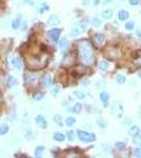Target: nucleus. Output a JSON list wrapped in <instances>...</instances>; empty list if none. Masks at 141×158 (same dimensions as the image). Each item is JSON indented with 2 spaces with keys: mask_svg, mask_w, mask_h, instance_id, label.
<instances>
[{
  "mask_svg": "<svg viewBox=\"0 0 141 158\" xmlns=\"http://www.w3.org/2000/svg\"><path fill=\"white\" fill-rule=\"evenodd\" d=\"M78 57L83 64L91 65L94 61V48L91 42L82 40L78 44Z\"/></svg>",
  "mask_w": 141,
  "mask_h": 158,
  "instance_id": "f257e3e1",
  "label": "nucleus"
},
{
  "mask_svg": "<svg viewBox=\"0 0 141 158\" xmlns=\"http://www.w3.org/2000/svg\"><path fill=\"white\" fill-rule=\"evenodd\" d=\"M86 29H87V21L81 20L77 24H75L74 28H72V30L70 32V35H71L72 37H76V36H78V35L82 34L83 32H85Z\"/></svg>",
  "mask_w": 141,
  "mask_h": 158,
  "instance_id": "f03ea898",
  "label": "nucleus"
},
{
  "mask_svg": "<svg viewBox=\"0 0 141 158\" xmlns=\"http://www.w3.org/2000/svg\"><path fill=\"white\" fill-rule=\"evenodd\" d=\"M77 135H78L79 140L82 141V142H85V143L93 142V141L96 140V136L93 133H87V132H83V131L78 130L77 131Z\"/></svg>",
  "mask_w": 141,
  "mask_h": 158,
  "instance_id": "7ed1b4c3",
  "label": "nucleus"
},
{
  "mask_svg": "<svg viewBox=\"0 0 141 158\" xmlns=\"http://www.w3.org/2000/svg\"><path fill=\"white\" fill-rule=\"evenodd\" d=\"M112 114L117 118H122L123 117V107L119 102L114 103L112 106Z\"/></svg>",
  "mask_w": 141,
  "mask_h": 158,
  "instance_id": "20e7f679",
  "label": "nucleus"
},
{
  "mask_svg": "<svg viewBox=\"0 0 141 158\" xmlns=\"http://www.w3.org/2000/svg\"><path fill=\"white\" fill-rule=\"evenodd\" d=\"M60 34H61V29H52L51 31L48 32V38H50L51 40H53L54 42L58 41Z\"/></svg>",
  "mask_w": 141,
  "mask_h": 158,
  "instance_id": "39448f33",
  "label": "nucleus"
},
{
  "mask_svg": "<svg viewBox=\"0 0 141 158\" xmlns=\"http://www.w3.org/2000/svg\"><path fill=\"white\" fill-rule=\"evenodd\" d=\"M107 57L111 60H115L118 57V51L115 48H110L107 50Z\"/></svg>",
  "mask_w": 141,
  "mask_h": 158,
  "instance_id": "423d86ee",
  "label": "nucleus"
},
{
  "mask_svg": "<svg viewBox=\"0 0 141 158\" xmlns=\"http://www.w3.org/2000/svg\"><path fill=\"white\" fill-rule=\"evenodd\" d=\"M35 121H36L37 125H39V127H42V129H46V127H48V123H46L45 118L43 116H41V115H38V116L36 117Z\"/></svg>",
  "mask_w": 141,
  "mask_h": 158,
  "instance_id": "0eeeda50",
  "label": "nucleus"
},
{
  "mask_svg": "<svg viewBox=\"0 0 141 158\" xmlns=\"http://www.w3.org/2000/svg\"><path fill=\"white\" fill-rule=\"evenodd\" d=\"M109 99H110V94L107 92H101L100 93V100L103 103V107L107 108L109 106Z\"/></svg>",
  "mask_w": 141,
  "mask_h": 158,
  "instance_id": "6e6552de",
  "label": "nucleus"
},
{
  "mask_svg": "<svg viewBox=\"0 0 141 158\" xmlns=\"http://www.w3.org/2000/svg\"><path fill=\"white\" fill-rule=\"evenodd\" d=\"M94 40L98 45H103L104 41H105V36L104 34H96L94 35Z\"/></svg>",
  "mask_w": 141,
  "mask_h": 158,
  "instance_id": "1a4fd4ad",
  "label": "nucleus"
},
{
  "mask_svg": "<svg viewBox=\"0 0 141 158\" xmlns=\"http://www.w3.org/2000/svg\"><path fill=\"white\" fill-rule=\"evenodd\" d=\"M25 77V81L28 83H34L37 81V74L36 73H28Z\"/></svg>",
  "mask_w": 141,
  "mask_h": 158,
  "instance_id": "9d476101",
  "label": "nucleus"
},
{
  "mask_svg": "<svg viewBox=\"0 0 141 158\" xmlns=\"http://www.w3.org/2000/svg\"><path fill=\"white\" fill-rule=\"evenodd\" d=\"M130 17V14H128V12L125 10H120L118 12V19L120 21H125L126 19H128Z\"/></svg>",
  "mask_w": 141,
  "mask_h": 158,
  "instance_id": "9b49d317",
  "label": "nucleus"
},
{
  "mask_svg": "<svg viewBox=\"0 0 141 158\" xmlns=\"http://www.w3.org/2000/svg\"><path fill=\"white\" fill-rule=\"evenodd\" d=\"M48 23L50 24V25H52V27H56V25H58V24L60 23V19L58 18V16L52 15L51 17L48 18Z\"/></svg>",
  "mask_w": 141,
  "mask_h": 158,
  "instance_id": "f8f14e48",
  "label": "nucleus"
},
{
  "mask_svg": "<svg viewBox=\"0 0 141 158\" xmlns=\"http://www.w3.org/2000/svg\"><path fill=\"white\" fill-rule=\"evenodd\" d=\"M133 63L136 66H141V52H137L133 57Z\"/></svg>",
  "mask_w": 141,
  "mask_h": 158,
  "instance_id": "ddd939ff",
  "label": "nucleus"
},
{
  "mask_svg": "<svg viewBox=\"0 0 141 158\" xmlns=\"http://www.w3.org/2000/svg\"><path fill=\"white\" fill-rule=\"evenodd\" d=\"M113 16H114V11L111 10V9L103 11V12L101 13V17L103 18V19H111Z\"/></svg>",
  "mask_w": 141,
  "mask_h": 158,
  "instance_id": "4468645a",
  "label": "nucleus"
},
{
  "mask_svg": "<svg viewBox=\"0 0 141 158\" xmlns=\"http://www.w3.org/2000/svg\"><path fill=\"white\" fill-rule=\"evenodd\" d=\"M52 76H51V74H45L44 77H43V84H44L46 88H48V86H52Z\"/></svg>",
  "mask_w": 141,
  "mask_h": 158,
  "instance_id": "2eb2a0df",
  "label": "nucleus"
},
{
  "mask_svg": "<svg viewBox=\"0 0 141 158\" xmlns=\"http://www.w3.org/2000/svg\"><path fill=\"white\" fill-rule=\"evenodd\" d=\"M13 64H14V66L18 70V71H20V70L22 69V61H21L20 57L16 56L14 58V60H13Z\"/></svg>",
  "mask_w": 141,
  "mask_h": 158,
  "instance_id": "dca6fc26",
  "label": "nucleus"
},
{
  "mask_svg": "<svg viewBox=\"0 0 141 158\" xmlns=\"http://www.w3.org/2000/svg\"><path fill=\"white\" fill-rule=\"evenodd\" d=\"M53 138H54V140L58 141V142H62V141L66 140V136L62 133H58V132L53 135Z\"/></svg>",
  "mask_w": 141,
  "mask_h": 158,
  "instance_id": "f3484780",
  "label": "nucleus"
},
{
  "mask_svg": "<svg viewBox=\"0 0 141 158\" xmlns=\"http://www.w3.org/2000/svg\"><path fill=\"white\" fill-rule=\"evenodd\" d=\"M97 124L99 125L101 129H104V127H107V119H104V118H102V117H99L98 119H97Z\"/></svg>",
  "mask_w": 141,
  "mask_h": 158,
  "instance_id": "a211bd4d",
  "label": "nucleus"
},
{
  "mask_svg": "<svg viewBox=\"0 0 141 158\" xmlns=\"http://www.w3.org/2000/svg\"><path fill=\"white\" fill-rule=\"evenodd\" d=\"M139 130H140V129H139L137 125H133V127H130V130H128V135L132 136V137H134V136H136V135L138 134Z\"/></svg>",
  "mask_w": 141,
  "mask_h": 158,
  "instance_id": "6ab92c4d",
  "label": "nucleus"
},
{
  "mask_svg": "<svg viewBox=\"0 0 141 158\" xmlns=\"http://www.w3.org/2000/svg\"><path fill=\"white\" fill-rule=\"evenodd\" d=\"M44 151V147H42V145H38L36 150H35V156L38 158L42 157V153Z\"/></svg>",
  "mask_w": 141,
  "mask_h": 158,
  "instance_id": "aec40b11",
  "label": "nucleus"
},
{
  "mask_svg": "<svg viewBox=\"0 0 141 158\" xmlns=\"http://www.w3.org/2000/svg\"><path fill=\"white\" fill-rule=\"evenodd\" d=\"M73 63H74V57H73L72 54L64 57V59H63V64H64V65H66V64L70 65V64H73Z\"/></svg>",
  "mask_w": 141,
  "mask_h": 158,
  "instance_id": "412c9836",
  "label": "nucleus"
},
{
  "mask_svg": "<svg viewBox=\"0 0 141 158\" xmlns=\"http://www.w3.org/2000/svg\"><path fill=\"white\" fill-rule=\"evenodd\" d=\"M81 111H82V104H81L80 102L75 103V106L73 107V113L80 114V113H81Z\"/></svg>",
  "mask_w": 141,
  "mask_h": 158,
  "instance_id": "4be33fe9",
  "label": "nucleus"
},
{
  "mask_svg": "<svg viewBox=\"0 0 141 158\" xmlns=\"http://www.w3.org/2000/svg\"><path fill=\"white\" fill-rule=\"evenodd\" d=\"M133 142H134L136 145H139V147H141V130H139L138 134L136 135V136H134Z\"/></svg>",
  "mask_w": 141,
  "mask_h": 158,
  "instance_id": "5701e85b",
  "label": "nucleus"
},
{
  "mask_svg": "<svg viewBox=\"0 0 141 158\" xmlns=\"http://www.w3.org/2000/svg\"><path fill=\"white\" fill-rule=\"evenodd\" d=\"M59 48H61L62 51H64L66 48H68V39L66 37H63L59 42Z\"/></svg>",
  "mask_w": 141,
  "mask_h": 158,
  "instance_id": "b1692460",
  "label": "nucleus"
},
{
  "mask_svg": "<svg viewBox=\"0 0 141 158\" xmlns=\"http://www.w3.org/2000/svg\"><path fill=\"white\" fill-rule=\"evenodd\" d=\"M109 68H110V63H109L107 61H104V60L100 61V63H99L100 70H102V71H107V70H109Z\"/></svg>",
  "mask_w": 141,
  "mask_h": 158,
  "instance_id": "393cba45",
  "label": "nucleus"
},
{
  "mask_svg": "<svg viewBox=\"0 0 141 158\" xmlns=\"http://www.w3.org/2000/svg\"><path fill=\"white\" fill-rule=\"evenodd\" d=\"M7 86H10V88H12V86H14L15 84H17V80L13 77V76H10L9 78H7Z\"/></svg>",
  "mask_w": 141,
  "mask_h": 158,
  "instance_id": "a878e982",
  "label": "nucleus"
},
{
  "mask_svg": "<svg viewBox=\"0 0 141 158\" xmlns=\"http://www.w3.org/2000/svg\"><path fill=\"white\" fill-rule=\"evenodd\" d=\"M20 23H21V19L16 18V19H14L13 22H12V28L14 29V30H17V29L20 28Z\"/></svg>",
  "mask_w": 141,
  "mask_h": 158,
  "instance_id": "bb28decb",
  "label": "nucleus"
},
{
  "mask_svg": "<svg viewBox=\"0 0 141 158\" xmlns=\"http://www.w3.org/2000/svg\"><path fill=\"white\" fill-rule=\"evenodd\" d=\"M134 28H135V22L133 20L127 21L126 23H125V30L126 31H133Z\"/></svg>",
  "mask_w": 141,
  "mask_h": 158,
  "instance_id": "cd10ccee",
  "label": "nucleus"
},
{
  "mask_svg": "<svg viewBox=\"0 0 141 158\" xmlns=\"http://www.w3.org/2000/svg\"><path fill=\"white\" fill-rule=\"evenodd\" d=\"M91 23L93 24L95 28H100V25H101V21H100V19H98L97 17H94V18H92Z\"/></svg>",
  "mask_w": 141,
  "mask_h": 158,
  "instance_id": "c85d7f7f",
  "label": "nucleus"
},
{
  "mask_svg": "<svg viewBox=\"0 0 141 158\" xmlns=\"http://www.w3.org/2000/svg\"><path fill=\"white\" fill-rule=\"evenodd\" d=\"M115 147H116V149H118V150H124V149L126 148V143L123 142V141H117V142L115 143Z\"/></svg>",
  "mask_w": 141,
  "mask_h": 158,
  "instance_id": "c756f323",
  "label": "nucleus"
},
{
  "mask_svg": "<svg viewBox=\"0 0 141 158\" xmlns=\"http://www.w3.org/2000/svg\"><path fill=\"white\" fill-rule=\"evenodd\" d=\"M43 96H44V94L42 93V92H36V93L33 94V98H34V100H37V101L41 100L42 98H43Z\"/></svg>",
  "mask_w": 141,
  "mask_h": 158,
  "instance_id": "7c9ffc66",
  "label": "nucleus"
},
{
  "mask_svg": "<svg viewBox=\"0 0 141 158\" xmlns=\"http://www.w3.org/2000/svg\"><path fill=\"white\" fill-rule=\"evenodd\" d=\"M76 122V119L74 118V117H68L66 120V124L68 125V127H72V125H74Z\"/></svg>",
  "mask_w": 141,
  "mask_h": 158,
  "instance_id": "2f4dec72",
  "label": "nucleus"
},
{
  "mask_svg": "<svg viewBox=\"0 0 141 158\" xmlns=\"http://www.w3.org/2000/svg\"><path fill=\"white\" fill-rule=\"evenodd\" d=\"M9 132V127L7 124H2L0 125V135H5Z\"/></svg>",
  "mask_w": 141,
  "mask_h": 158,
  "instance_id": "473e14b6",
  "label": "nucleus"
},
{
  "mask_svg": "<svg viewBox=\"0 0 141 158\" xmlns=\"http://www.w3.org/2000/svg\"><path fill=\"white\" fill-rule=\"evenodd\" d=\"M54 121H55L57 124H59V125H62V124H63V122H62V116L61 115H58V114L54 116Z\"/></svg>",
  "mask_w": 141,
  "mask_h": 158,
  "instance_id": "72a5a7b5",
  "label": "nucleus"
},
{
  "mask_svg": "<svg viewBox=\"0 0 141 158\" xmlns=\"http://www.w3.org/2000/svg\"><path fill=\"white\" fill-rule=\"evenodd\" d=\"M116 80H117V82L119 83V84H123L124 82H125V76L124 75H118L117 78H116Z\"/></svg>",
  "mask_w": 141,
  "mask_h": 158,
  "instance_id": "f704fd0d",
  "label": "nucleus"
},
{
  "mask_svg": "<svg viewBox=\"0 0 141 158\" xmlns=\"http://www.w3.org/2000/svg\"><path fill=\"white\" fill-rule=\"evenodd\" d=\"M74 95H75L78 99H84V98H85V95H84L82 92H80V91H75V92H74Z\"/></svg>",
  "mask_w": 141,
  "mask_h": 158,
  "instance_id": "c9c22d12",
  "label": "nucleus"
},
{
  "mask_svg": "<svg viewBox=\"0 0 141 158\" xmlns=\"http://www.w3.org/2000/svg\"><path fill=\"white\" fill-rule=\"evenodd\" d=\"M133 154H134L135 157L141 158V148H136V149H134V151H133Z\"/></svg>",
  "mask_w": 141,
  "mask_h": 158,
  "instance_id": "e433bc0d",
  "label": "nucleus"
},
{
  "mask_svg": "<svg viewBox=\"0 0 141 158\" xmlns=\"http://www.w3.org/2000/svg\"><path fill=\"white\" fill-rule=\"evenodd\" d=\"M66 136H68L69 141H73L74 139H75V134H74V132H73V131H69V132L66 133Z\"/></svg>",
  "mask_w": 141,
  "mask_h": 158,
  "instance_id": "4c0bfd02",
  "label": "nucleus"
},
{
  "mask_svg": "<svg viewBox=\"0 0 141 158\" xmlns=\"http://www.w3.org/2000/svg\"><path fill=\"white\" fill-rule=\"evenodd\" d=\"M46 11H48V4L43 3L41 5V7L39 9V13H40V14H43V13H44V12H46Z\"/></svg>",
  "mask_w": 141,
  "mask_h": 158,
  "instance_id": "58836bf2",
  "label": "nucleus"
},
{
  "mask_svg": "<svg viewBox=\"0 0 141 158\" xmlns=\"http://www.w3.org/2000/svg\"><path fill=\"white\" fill-rule=\"evenodd\" d=\"M128 2H130L131 5H138V4H140L141 0H130Z\"/></svg>",
  "mask_w": 141,
  "mask_h": 158,
  "instance_id": "ea45409f",
  "label": "nucleus"
},
{
  "mask_svg": "<svg viewBox=\"0 0 141 158\" xmlns=\"http://www.w3.org/2000/svg\"><path fill=\"white\" fill-rule=\"evenodd\" d=\"M58 92H59V88H58V86H56L55 89L52 90V94H53V95H56V94L58 93Z\"/></svg>",
  "mask_w": 141,
  "mask_h": 158,
  "instance_id": "a19ab883",
  "label": "nucleus"
},
{
  "mask_svg": "<svg viewBox=\"0 0 141 158\" xmlns=\"http://www.w3.org/2000/svg\"><path fill=\"white\" fill-rule=\"evenodd\" d=\"M25 136H26V139H28V140H30V139H32V133H28V134L25 135Z\"/></svg>",
  "mask_w": 141,
  "mask_h": 158,
  "instance_id": "79ce46f5",
  "label": "nucleus"
},
{
  "mask_svg": "<svg viewBox=\"0 0 141 158\" xmlns=\"http://www.w3.org/2000/svg\"><path fill=\"white\" fill-rule=\"evenodd\" d=\"M111 2H113V0H103V3L104 4H109Z\"/></svg>",
  "mask_w": 141,
  "mask_h": 158,
  "instance_id": "37998d69",
  "label": "nucleus"
},
{
  "mask_svg": "<svg viewBox=\"0 0 141 158\" xmlns=\"http://www.w3.org/2000/svg\"><path fill=\"white\" fill-rule=\"evenodd\" d=\"M100 3V0H94V5H98Z\"/></svg>",
  "mask_w": 141,
  "mask_h": 158,
  "instance_id": "c03bdc74",
  "label": "nucleus"
},
{
  "mask_svg": "<svg viewBox=\"0 0 141 158\" xmlns=\"http://www.w3.org/2000/svg\"><path fill=\"white\" fill-rule=\"evenodd\" d=\"M136 34H137L138 37L141 38V32H140V31H137V33H136Z\"/></svg>",
  "mask_w": 141,
  "mask_h": 158,
  "instance_id": "a18cd8bd",
  "label": "nucleus"
},
{
  "mask_svg": "<svg viewBox=\"0 0 141 158\" xmlns=\"http://www.w3.org/2000/svg\"><path fill=\"white\" fill-rule=\"evenodd\" d=\"M138 76H139V78H141V71L139 73H138Z\"/></svg>",
  "mask_w": 141,
  "mask_h": 158,
  "instance_id": "49530a36",
  "label": "nucleus"
}]
</instances>
